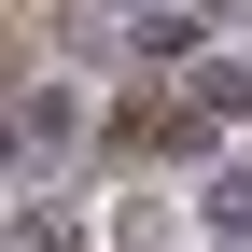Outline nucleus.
<instances>
[{
    "mask_svg": "<svg viewBox=\"0 0 252 252\" xmlns=\"http://www.w3.org/2000/svg\"><path fill=\"white\" fill-rule=\"evenodd\" d=\"M70 126H84V112H70V84H28V98H14V154L42 168V154L70 140Z\"/></svg>",
    "mask_w": 252,
    "mask_h": 252,
    "instance_id": "obj_1",
    "label": "nucleus"
},
{
    "mask_svg": "<svg viewBox=\"0 0 252 252\" xmlns=\"http://www.w3.org/2000/svg\"><path fill=\"white\" fill-rule=\"evenodd\" d=\"M210 224H224V238H252V168H224V182H210Z\"/></svg>",
    "mask_w": 252,
    "mask_h": 252,
    "instance_id": "obj_2",
    "label": "nucleus"
}]
</instances>
